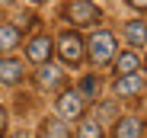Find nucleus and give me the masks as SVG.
Instances as JSON below:
<instances>
[{"mask_svg": "<svg viewBox=\"0 0 147 138\" xmlns=\"http://www.w3.org/2000/svg\"><path fill=\"white\" fill-rule=\"evenodd\" d=\"M77 138H102V122H96V119H83Z\"/></svg>", "mask_w": 147, "mask_h": 138, "instance_id": "nucleus-13", "label": "nucleus"}, {"mask_svg": "<svg viewBox=\"0 0 147 138\" xmlns=\"http://www.w3.org/2000/svg\"><path fill=\"white\" fill-rule=\"evenodd\" d=\"M35 3H42V0H35Z\"/></svg>", "mask_w": 147, "mask_h": 138, "instance_id": "nucleus-18", "label": "nucleus"}, {"mask_svg": "<svg viewBox=\"0 0 147 138\" xmlns=\"http://www.w3.org/2000/svg\"><path fill=\"white\" fill-rule=\"evenodd\" d=\"M125 35H128V42H134V45H144V42H147V22H141V19H131V22H125Z\"/></svg>", "mask_w": 147, "mask_h": 138, "instance_id": "nucleus-10", "label": "nucleus"}, {"mask_svg": "<svg viewBox=\"0 0 147 138\" xmlns=\"http://www.w3.org/2000/svg\"><path fill=\"white\" fill-rule=\"evenodd\" d=\"M83 93H80V90H64V93L58 97V112H61V116L64 119H80L83 116Z\"/></svg>", "mask_w": 147, "mask_h": 138, "instance_id": "nucleus-3", "label": "nucleus"}, {"mask_svg": "<svg viewBox=\"0 0 147 138\" xmlns=\"http://www.w3.org/2000/svg\"><path fill=\"white\" fill-rule=\"evenodd\" d=\"M141 132H144V122L134 116L118 119V125H115V138H141Z\"/></svg>", "mask_w": 147, "mask_h": 138, "instance_id": "nucleus-7", "label": "nucleus"}, {"mask_svg": "<svg viewBox=\"0 0 147 138\" xmlns=\"http://www.w3.org/2000/svg\"><path fill=\"white\" fill-rule=\"evenodd\" d=\"M22 77V61H16V58H3L0 61V80L3 84H16Z\"/></svg>", "mask_w": 147, "mask_h": 138, "instance_id": "nucleus-8", "label": "nucleus"}, {"mask_svg": "<svg viewBox=\"0 0 147 138\" xmlns=\"http://www.w3.org/2000/svg\"><path fill=\"white\" fill-rule=\"evenodd\" d=\"M0 3H10V0H0Z\"/></svg>", "mask_w": 147, "mask_h": 138, "instance_id": "nucleus-17", "label": "nucleus"}, {"mask_svg": "<svg viewBox=\"0 0 147 138\" xmlns=\"http://www.w3.org/2000/svg\"><path fill=\"white\" fill-rule=\"evenodd\" d=\"M3 128H7V112L0 109V132H3Z\"/></svg>", "mask_w": 147, "mask_h": 138, "instance_id": "nucleus-16", "label": "nucleus"}, {"mask_svg": "<svg viewBox=\"0 0 147 138\" xmlns=\"http://www.w3.org/2000/svg\"><path fill=\"white\" fill-rule=\"evenodd\" d=\"M19 45V29L16 26H0V52H10Z\"/></svg>", "mask_w": 147, "mask_h": 138, "instance_id": "nucleus-11", "label": "nucleus"}, {"mask_svg": "<svg viewBox=\"0 0 147 138\" xmlns=\"http://www.w3.org/2000/svg\"><path fill=\"white\" fill-rule=\"evenodd\" d=\"M58 55H61L67 64H77V61L83 58V39H80L77 32H64V35L58 39Z\"/></svg>", "mask_w": 147, "mask_h": 138, "instance_id": "nucleus-4", "label": "nucleus"}, {"mask_svg": "<svg viewBox=\"0 0 147 138\" xmlns=\"http://www.w3.org/2000/svg\"><path fill=\"white\" fill-rule=\"evenodd\" d=\"M90 58L93 64H106L115 58V35L112 32H96L90 39Z\"/></svg>", "mask_w": 147, "mask_h": 138, "instance_id": "nucleus-1", "label": "nucleus"}, {"mask_svg": "<svg viewBox=\"0 0 147 138\" xmlns=\"http://www.w3.org/2000/svg\"><path fill=\"white\" fill-rule=\"evenodd\" d=\"M138 67H141V58L134 55V52H121L118 58H115V71L125 77V74H138Z\"/></svg>", "mask_w": 147, "mask_h": 138, "instance_id": "nucleus-9", "label": "nucleus"}, {"mask_svg": "<svg viewBox=\"0 0 147 138\" xmlns=\"http://www.w3.org/2000/svg\"><path fill=\"white\" fill-rule=\"evenodd\" d=\"M67 19L74 26H93V22L99 19V7L90 3V0H74L67 7Z\"/></svg>", "mask_w": 147, "mask_h": 138, "instance_id": "nucleus-2", "label": "nucleus"}, {"mask_svg": "<svg viewBox=\"0 0 147 138\" xmlns=\"http://www.w3.org/2000/svg\"><path fill=\"white\" fill-rule=\"evenodd\" d=\"M141 90H144V77L141 74H125V77H118L115 80V93L118 97H134V93H141Z\"/></svg>", "mask_w": 147, "mask_h": 138, "instance_id": "nucleus-6", "label": "nucleus"}, {"mask_svg": "<svg viewBox=\"0 0 147 138\" xmlns=\"http://www.w3.org/2000/svg\"><path fill=\"white\" fill-rule=\"evenodd\" d=\"M128 3H131L134 10H147V0H128Z\"/></svg>", "mask_w": 147, "mask_h": 138, "instance_id": "nucleus-15", "label": "nucleus"}, {"mask_svg": "<svg viewBox=\"0 0 147 138\" xmlns=\"http://www.w3.org/2000/svg\"><path fill=\"white\" fill-rule=\"evenodd\" d=\"M51 52H55V42L48 39V35H35V39L29 42V48H26L29 61H35V64H48Z\"/></svg>", "mask_w": 147, "mask_h": 138, "instance_id": "nucleus-5", "label": "nucleus"}, {"mask_svg": "<svg viewBox=\"0 0 147 138\" xmlns=\"http://www.w3.org/2000/svg\"><path fill=\"white\" fill-rule=\"evenodd\" d=\"M38 84H42V87H58V84H61V71L51 67V64H42V67H38Z\"/></svg>", "mask_w": 147, "mask_h": 138, "instance_id": "nucleus-12", "label": "nucleus"}, {"mask_svg": "<svg viewBox=\"0 0 147 138\" xmlns=\"http://www.w3.org/2000/svg\"><path fill=\"white\" fill-rule=\"evenodd\" d=\"M42 135H45V138H67V128H64L58 119H45V122H42Z\"/></svg>", "mask_w": 147, "mask_h": 138, "instance_id": "nucleus-14", "label": "nucleus"}]
</instances>
